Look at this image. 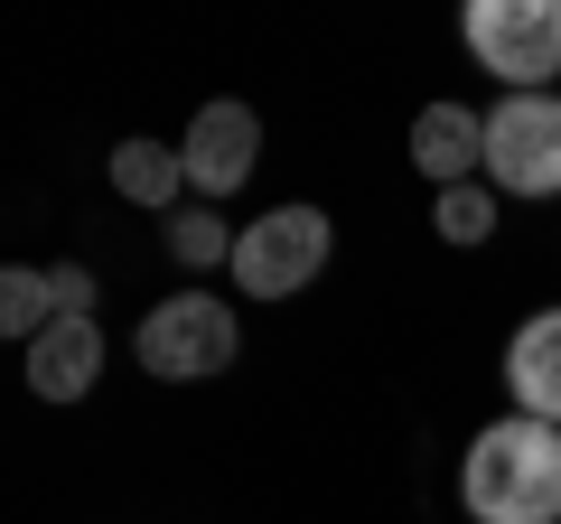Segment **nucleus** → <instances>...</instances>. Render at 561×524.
<instances>
[{
	"mask_svg": "<svg viewBox=\"0 0 561 524\" xmlns=\"http://www.w3.org/2000/svg\"><path fill=\"white\" fill-rule=\"evenodd\" d=\"M459 505L478 524H561V431L534 412H505L468 441Z\"/></svg>",
	"mask_w": 561,
	"mask_h": 524,
	"instance_id": "obj_1",
	"label": "nucleus"
},
{
	"mask_svg": "<svg viewBox=\"0 0 561 524\" xmlns=\"http://www.w3.org/2000/svg\"><path fill=\"white\" fill-rule=\"evenodd\" d=\"M468 57L505 94H542L561 76V0H468Z\"/></svg>",
	"mask_w": 561,
	"mask_h": 524,
	"instance_id": "obj_2",
	"label": "nucleus"
},
{
	"mask_svg": "<svg viewBox=\"0 0 561 524\" xmlns=\"http://www.w3.org/2000/svg\"><path fill=\"white\" fill-rule=\"evenodd\" d=\"M328 235L337 225L319 206H272V216H253L234 235V291L243 300H290V291H309L328 272Z\"/></svg>",
	"mask_w": 561,
	"mask_h": 524,
	"instance_id": "obj_3",
	"label": "nucleus"
},
{
	"mask_svg": "<svg viewBox=\"0 0 561 524\" xmlns=\"http://www.w3.org/2000/svg\"><path fill=\"white\" fill-rule=\"evenodd\" d=\"M140 365L160 384H206V375H225L234 365V346H243V328H234V309L225 300H206V291H179V300H160L150 319H140Z\"/></svg>",
	"mask_w": 561,
	"mask_h": 524,
	"instance_id": "obj_4",
	"label": "nucleus"
},
{
	"mask_svg": "<svg viewBox=\"0 0 561 524\" xmlns=\"http://www.w3.org/2000/svg\"><path fill=\"white\" fill-rule=\"evenodd\" d=\"M486 187L496 197H561V94H505L486 113Z\"/></svg>",
	"mask_w": 561,
	"mask_h": 524,
	"instance_id": "obj_5",
	"label": "nucleus"
},
{
	"mask_svg": "<svg viewBox=\"0 0 561 524\" xmlns=\"http://www.w3.org/2000/svg\"><path fill=\"white\" fill-rule=\"evenodd\" d=\"M179 160H187V187H197V206L234 197V187L253 179V160H262V122H253V103H197V122H187Z\"/></svg>",
	"mask_w": 561,
	"mask_h": 524,
	"instance_id": "obj_6",
	"label": "nucleus"
},
{
	"mask_svg": "<svg viewBox=\"0 0 561 524\" xmlns=\"http://www.w3.org/2000/svg\"><path fill=\"white\" fill-rule=\"evenodd\" d=\"M505 394H515V412L561 431V309H534L505 338Z\"/></svg>",
	"mask_w": 561,
	"mask_h": 524,
	"instance_id": "obj_7",
	"label": "nucleus"
},
{
	"mask_svg": "<svg viewBox=\"0 0 561 524\" xmlns=\"http://www.w3.org/2000/svg\"><path fill=\"white\" fill-rule=\"evenodd\" d=\"M412 169L431 187H468V169H486V113L468 103H431L412 122Z\"/></svg>",
	"mask_w": 561,
	"mask_h": 524,
	"instance_id": "obj_8",
	"label": "nucleus"
},
{
	"mask_svg": "<svg viewBox=\"0 0 561 524\" xmlns=\"http://www.w3.org/2000/svg\"><path fill=\"white\" fill-rule=\"evenodd\" d=\"M94 375H103V328L94 319H57L28 346V394H38V403H84Z\"/></svg>",
	"mask_w": 561,
	"mask_h": 524,
	"instance_id": "obj_9",
	"label": "nucleus"
},
{
	"mask_svg": "<svg viewBox=\"0 0 561 524\" xmlns=\"http://www.w3.org/2000/svg\"><path fill=\"white\" fill-rule=\"evenodd\" d=\"M113 187H122L131 206H160V216H179V197H187V160H179L169 141H140V132H131V141L113 150Z\"/></svg>",
	"mask_w": 561,
	"mask_h": 524,
	"instance_id": "obj_10",
	"label": "nucleus"
},
{
	"mask_svg": "<svg viewBox=\"0 0 561 524\" xmlns=\"http://www.w3.org/2000/svg\"><path fill=\"white\" fill-rule=\"evenodd\" d=\"M57 319H66V309H57V272H28V262H10V272H0V328H10L20 346H38Z\"/></svg>",
	"mask_w": 561,
	"mask_h": 524,
	"instance_id": "obj_11",
	"label": "nucleus"
},
{
	"mask_svg": "<svg viewBox=\"0 0 561 524\" xmlns=\"http://www.w3.org/2000/svg\"><path fill=\"white\" fill-rule=\"evenodd\" d=\"M169 253L187 262V272H234V235H225V216L216 206H179V216H169Z\"/></svg>",
	"mask_w": 561,
	"mask_h": 524,
	"instance_id": "obj_12",
	"label": "nucleus"
},
{
	"mask_svg": "<svg viewBox=\"0 0 561 524\" xmlns=\"http://www.w3.org/2000/svg\"><path fill=\"white\" fill-rule=\"evenodd\" d=\"M440 235L449 243H486V235H496V187H486V179L440 187Z\"/></svg>",
	"mask_w": 561,
	"mask_h": 524,
	"instance_id": "obj_13",
	"label": "nucleus"
},
{
	"mask_svg": "<svg viewBox=\"0 0 561 524\" xmlns=\"http://www.w3.org/2000/svg\"><path fill=\"white\" fill-rule=\"evenodd\" d=\"M84 300H94V272L66 262V272H57V309H66V319H84Z\"/></svg>",
	"mask_w": 561,
	"mask_h": 524,
	"instance_id": "obj_14",
	"label": "nucleus"
}]
</instances>
